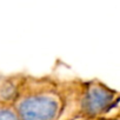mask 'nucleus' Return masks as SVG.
Listing matches in <instances>:
<instances>
[{"label": "nucleus", "mask_w": 120, "mask_h": 120, "mask_svg": "<svg viewBox=\"0 0 120 120\" xmlns=\"http://www.w3.org/2000/svg\"><path fill=\"white\" fill-rule=\"evenodd\" d=\"M0 120H20L18 114L10 108H0Z\"/></svg>", "instance_id": "3"}, {"label": "nucleus", "mask_w": 120, "mask_h": 120, "mask_svg": "<svg viewBox=\"0 0 120 120\" xmlns=\"http://www.w3.org/2000/svg\"><path fill=\"white\" fill-rule=\"evenodd\" d=\"M58 113V100L47 94L27 97L17 107V114L20 120H55Z\"/></svg>", "instance_id": "1"}, {"label": "nucleus", "mask_w": 120, "mask_h": 120, "mask_svg": "<svg viewBox=\"0 0 120 120\" xmlns=\"http://www.w3.org/2000/svg\"><path fill=\"white\" fill-rule=\"evenodd\" d=\"M112 102V92L106 87L98 85L91 87L82 100V109L86 115L95 116L107 109Z\"/></svg>", "instance_id": "2"}]
</instances>
